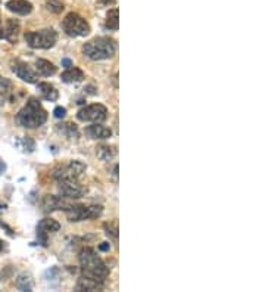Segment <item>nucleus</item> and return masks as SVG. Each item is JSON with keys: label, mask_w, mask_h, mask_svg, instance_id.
<instances>
[{"label": "nucleus", "mask_w": 265, "mask_h": 292, "mask_svg": "<svg viewBox=\"0 0 265 292\" xmlns=\"http://www.w3.org/2000/svg\"><path fill=\"white\" fill-rule=\"evenodd\" d=\"M47 112L35 97H30L27 105L17 114V123L25 128H35L44 124Z\"/></svg>", "instance_id": "3"}, {"label": "nucleus", "mask_w": 265, "mask_h": 292, "mask_svg": "<svg viewBox=\"0 0 265 292\" xmlns=\"http://www.w3.org/2000/svg\"><path fill=\"white\" fill-rule=\"evenodd\" d=\"M108 117V110L102 104H93L88 107L81 108L77 112V118L83 123H103Z\"/></svg>", "instance_id": "7"}, {"label": "nucleus", "mask_w": 265, "mask_h": 292, "mask_svg": "<svg viewBox=\"0 0 265 292\" xmlns=\"http://www.w3.org/2000/svg\"><path fill=\"white\" fill-rule=\"evenodd\" d=\"M37 90H38L40 96L43 97L44 101H47V102H55L58 97H59L58 90L53 87L52 84H49V83H38Z\"/></svg>", "instance_id": "16"}, {"label": "nucleus", "mask_w": 265, "mask_h": 292, "mask_svg": "<svg viewBox=\"0 0 265 292\" xmlns=\"http://www.w3.org/2000/svg\"><path fill=\"white\" fill-rule=\"evenodd\" d=\"M62 64H64V65H65L67 68L72 67V65H71V61H70V59H64V61H62Z\"/></svg>", "instance_id": "31"}, {"label": "nucleus", "mask_w": 265, "mask_h": 292, "mask_svg": "<svg viewBox=\"0 0 265 292\" xmlns=\"http://www.w3.org/2000/svg\"><path fill=\"white\" fill-rule=\"evenodd\" d=\"M86 134L90 139H96V140H105L109 139L112 136V130L109 127H105L100 123H94L93 126L86 128Z\"/></svg>", "instance_id": "13"}, {"label": "nucleus", "mask_w": 265, "mask_h": 292, "mask_svg": "<svg viewBox=\"0 0 265 292\" xmlns=\"http://www.w3.org/2000/svg\"><path fill=\"white\" fill-rule=\"evenodd\" d=\"M61 229V224L53 219H43L37 224V237L43 247H47V237L50 233H55Z\"/></svg>", "instance_id": "11"}, {"label": "nucleus", "mask_w": 265, "mask_h": 292, "mask_svg": "<svg viewBox=\"0 0 265 292\" xmlns=\"http://www.w3.org/2000/svg\"><path fill=\"white\" fill-rule=\"evenodd\" d=\"M35 70L38 74L44 75V77H50V75H55L56 74V67L53 65L52 62L46 61V59H37L35 61Z\"/></svg>", "instance_id": "19"}, {"label": "nucleus", "mask_w": 265, "mask_h": 292, "mask_svg": "<svg viewBox=\"0 0 265 292\" xmlns=\"http://www.w3.org/2000/svg\"><path fill=\"white\" fill-rule=\"evenodd\" d=\"M83 54L91 61L111 59L117 54V43L109 37H96L84 43Z\"/></svg>", "instance_id": "2"}, {"label": "nucleus", "mask_w": 265, "mask_h": 292, "mask_svg": "<svg viewBox=\"0 0 265 292\" xmlns=\"http://www.w3.org/2000/svg\"><path fill=\"white\" fill-rule=\"evenodd\" d=\"M86 171V165L81 161H71L67 165H62L59 168L55 170L53 173V177L56 180H62V179H78L83 173Z\"/></svg>", "instance_id": "10"}, {"label": "nucleus", "mask_w": 265, "mask_h": 292, "mask_svg": "<svg viewBox=\"0 0 265 292\" xmlns=\"http://www.w3.org/2000/svg\"><path fill=\"white\" fill-rule=\"evenodd\" d=\"M74 204L68 201V198L56 197V195H46L41 201V208L44 213H53V211H68Z\"/></svg>", "instance_id": "9"}, {"label": "nucleus", "mask_w": 265, "mask_h": 292, "mask_svg": "<svg viewBox=\"0 0 265 292\" xmlns=\"http://www.w3.org/2000/svg\"><path fill=\"white\" fill-rule=\"evenodd\" d=\"M46 8L53 14H61L64 11V5H62V2H59V0H47Z\"/></svg>", "instance_id": "24"}, {"label": "nucleus", "mask_w": 265, "mask_h": 292, "mask_svg": "<svg viewBox=\"0 0 265 292\" xmlns=\"http://www.w3.org/2000/svg\"><path fill=\"white\" fill-rule=\"evenodd\" d=\"M105 230H106V235L108 236H111L114 240H117L118 239V227H117V224H112V223H106L105 224Z\"/></svg>", "instance_id": "25"}, {"label": "nucleus", "mask_w": 265, "mask_h": 292, "mask_svg": "<svg viewBox=\"0 0 265 292\" xmlns=\"http://www.w3.org/2000/svg\"><path fill=\"white\" fill-rule=\"evenodd\" d=\"M80 267L83 276L90 277L99 283H105V280L109 277V269L91 248H84L80 253Z\"/></svg>", "instance_id": "1"}, {"label": "nucleus", "mask_w": 265, "mask_h": 292, "mask_svg": "<svg viewBox=\"0 0 265 292\" xmlns=\"http://www.w3.org/2000/svg\"><path fill=\"white\" fill-rule=\"evenodd\" d=\"M58 130L62 131L64 134H67V136L71 137V139H77V137H78V130H77V127H75L74 124H71V123L59 124V126H58Z\"/></svg>", "instance_id": "23"}, {"label": "nucleus", "mask_w": 265, "mask_h": 292, "mask_svg": "<svg viewBox=\"0 0 265 292\" xmlns=\"http://www.w3.org/2000/svg\"><path fill=\"white\" fill-rule=\"evenodd\" d=\"M100 3H103V5H112V3H115V0H100Z\"/></svg>", "instance_id": "29"}, {"label": "nucleus", "mask_w": 265, "mask_h": 292, "mask_svg": "<svg viewBox=\"0 0 265 292\" xmlns=\"http://www.w3.org/2000/svg\"><path fill=\"white\" fill-rule=\"evenodd\" d=\"M8 11L17 14V15H30L33 12V3L28 0H9L6 2Z\"/></svg>", "instance_id": "15"}, {"label": "nucleus", "mask_w": 265, "mask_h": 292, "mask_svg": "<svg viewBox=\"0 0 265 292\" xmlns=\"http://www.w3.org/2000/svg\"><path fill=\"white\" fill-rule=\"evenodd\" d=\"M5 170H6V164L3 161H0V174H2Z\"/></svg>", "instance_id": "30"}, {"label": "nucleus", "mask_w": 265, "mask_h": 292, "mask_svg": "<svg viewBox=\"0 0 265 292\" xmlns=\"http://www.w3.org/2000/svg\"><path fill=\"white\" fill-rule=\"evenodd\" d=\"M109 248H111V245H109L108 242H102L100 245H99V250L103 251V253H105V251H109Z\"/></svg>", "instance_id": "28"}, {"label": "nucleus", "mask_w": 265, "mask_h": 292, "mask_svg": "<svg viewBox=\"0 0 265 292\" xmlns=\"http://www.w3.org/2000/svg\"><path fill=\"white\" fill-rule=\"evenodd\" d=\"M120 12L118 9H111L106 15V28H109L112 31H117L120 27Z\"/></svg>", "instance_id": "21"}, {"label": "nucleus", "mask_w": 265, "mask_h": 292, "mask_svg": "<svg viewBox=\"0 0 265 292\" xmlns=\"http://www.w3.org/2000/svg\"><path fill=\"white\" fill-rule=\"evenodd\" d=\"M6 87H8V89H11V87H12L11 81H9V80H6V78H2V77H0V90L5 91V90H6Z\"/></svg>", "instance_id": "27"}, {"label": "nucleus", "mask_w": 265, "mask_h": 292, "mask_svg": "<svg viewBox=\"0 0 265 292\" xmlns=\"http://www.w3.org/2000/svg\"><path fill=\"white\" fill-rule=\"evenodd\" d=\"M25 41L33 49H50L56 44L58 34L53 28H44L38 31H30L25 33Z\"/></svg>", "instance_id": "4"}, {"label": "nucleus", "mask_w": 265, "mask_h": 292, "mask_svg": "<svg viewBox=\"0 0 265 292\" xmlns=\"http://www.w3.org/2000/svg\"><path fill=\"white\" fill-rule=\"evenodd\" d=\"M53 114H55V117H56V118H64V117H65V114H67V110H65V108H62V107H56V108H55V111H53Z\"/></svg>", "instance_id": "26"}, {"label": "nucleus", "mask_w": 265, "mask_h": 292, "mask_svg": "<svg viewBox=\"0 0 265 292\" xmlns=\"http://www.w3.org/2000/svg\"><path fill=\"white\" fill-rule=\"evenodd\" d=\"M12 71L17 74L18 78H21L22 81H27V83H37V74L35 71L25 62L22 61H15L12 62Z\"/></svg>", "instance_id": "12"}, {"label": "nucleus", "mask_w": 265, "mask_h": 292, "mask_svg": "<svg viewBox=\"0 0 265 292\" xmlns=\"http://www.w3.org/2000/svg\"><path fill=\"white\" fill-rule=\"evenodd\" d=\"M0 37L8 40L9 43H15L18 40V34H19V22L17 19H8L5 27L0 30Z\"/></svg>", "instance_id": "14"}, {"label": "nucleus", "mask_w": 265, "mask_h": 292, "mask_svg": "<svg viewBox=\"0 0 265 292\" xmlns=\"http://www.w3.org/2000/svg\"><path fill=\"white\" fill-rule=\"evenodd\" d=\"M84 78V73L80 70V68H77V67H70L67 71H64L62 73V75H61V80L64 81V83H68V84H71V83H78V81H81Z\"/></svg>", "instance_id": "17"}, {"label": "nucleus", "mask_w": 265, "mask_h": 292, "mask_svg": "<svg viewBox=\"0 0 265 292\" xmlns=\"http://www.w3.org/2000/svg\"><path fill=\"white\" fill-rule=\"evenodd\" d=\"M62 28L70 37H84L90 33V25L87 21L75 12H71L62 21Z\"/></svg>", "instance_id": "5"}, {"label": "nucleus", "mask_w": 265, "mask_h": 292, "mask_svg": "<svg viewBox=\"0 0 265 292\" xmlns=\"http://www.w3.org/2000/svg\"><path fill=\"white\" fill-rule=\"evenodd\" d=\"M58 184L61 195L68 200H78L84 197V193L87 192V189L83 184H80L78 179H62L58 180Z\"/></svg>", "instance_id": "8"}, {"label": "nucleus", "mask_w": 265, "mask_h": 292, "mask_svg": "<svg viewBox=\"0 0 265 292\" xmlns=\"http://www.w3.org/2000/svg\"><path fill=\"white\" fill-rule=\"evenodd\" d=\"M103 213V208L100 205H72L68 211V220L72 223L83 221V220H94L100 217Z\"/></svg>", "instance_id": "6"}, {"label": "nucleus", "mask_w": 265, "mask_h": 292, "mask_svg": "<svg viewBox=\"0 0 265 292\" xmlns=\"http://www.w3.org/2000/svg\"><path fill=\"white\" fill-rule=\"evenodd\" d=\"M96 155H97V158L102 160V161H109V160H112V158L117 155V149H115V146L100 145V146H97Z\"/></svg>", "instance_id": "20"}, {"label": "nucleus", "mask_w": 265, "mask_h": 292, "mask_svg": "<svg viewBox=\"0 0 265 292\" xmlns=\"http://www.w3.org/2000/svg\"><path fill=\"white\" fill-rule=\"evenodd\" d=\"M17 288L19 291H31L33 289V279L30 274H21L18 279H17Z\"/></svg>", "instance_id": "22"}, {"label": "nucleus", "mask_w": 265, "mask_h": 292, "mask_svg": "<svg viewBox=\"0 0 265 292\" xmlns=\"http://www.w3.org/2000/svg\"><path fill=\"white\" fill-rule=\"evenodd\" d=\"M103 288V283H99L90 277H86V276H81L77 282V286L75 289L77 291H100Z\"/></svg>", "instance_id": "18"}, {"label": "nucleus", "mask_w": 265, "mask_h": 292, "mask_svg": "<svg viewBox=\"0 0 265 292\" xmlns=\"http://www.w3.org/2000/svg\"><path fill=\"white\" fill-rule=\"evenodd\" d=\"M5 250V242L3 240H0V253H2Z\"/></svg>", "instance_id": "32"}]
</instances>
